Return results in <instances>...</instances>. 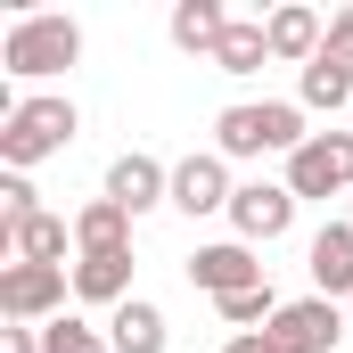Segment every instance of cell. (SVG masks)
<instances>
[{"label":"cell","mask_w":353,"mask_h":353,"mask_svg":"<svg viewBox=\"0 0 353 353\" xmlns=\"http://www.w3.org/2000/svg\"><path fill=\"white\" fill-rule=\"evenodd\" d=\"M263 58H271V25L263 17H230V33L214 50V74H263Z\"/></svg>","instance_id":"18"},{"label":"cell","mask_w":353,"mask_h":353,"mask_svg":"<svg viewBox=\"0 0 353 353\" xmlns=\"http://www.w3.org/2000/svg\"><path fill=\"white\" fill-rule=\"evenodd\" d=\"M321 58L353 74V8H337V25H329V41H321Z\"/></svg>","instance_id":"23"},{"label":"cell","mask_w":353,"mask_h":353,"mask_svg":"<svg viewBox=\"0 0 353 353\" xmlns=\"http://www.w3.org/2000/svg\"><path fill=\"white\" fill-rule=\"evenodd\" d=\"M222 321H230V329H239V337H255V321H279V296H271V279L263 288H247V296H222Z\"/></svg>","instance_id":"21"},{"label":"cell","mask_w":353,"mask_h":353,"mask_svg":"<svg viewBox=\"0 0 353 353\" xmlns=\"http://www.w3.org/2000/svg\"><path fill=\"white\" fill-rule=\"evenodd\" d=\"M107 345L115 353H165V312H157L148 296L115 304V312H107Z\"/></svg>","instance_id":"17"},{"label":"cell","mask_w":353,"mask_h":353,"mask_svg":"<svg viewBox=\"0 0 353 353\" xmlns=\"http://www.w3.org/2000/svg\"><path fill=\"white\" fill-rule=\"evenodd\" d=\"M230 230H239L247 247L288 239V230H296V189H288V181H239V197H230Z\"/></svg>","instance_id":"6"},{"label":"cell","mask_w":353,"mask_h":353,"mask_svg":"<svg viewBox=\"0 0 353 353\" xmlns=\"http://www.w3.org/2000/svg\"><path fill=\"white\" fill-rule=\"evenodd\" d=\"M189 279L222 304V296L263 288V263H255V247H247V239H222V247H197V255H189Z\"/></svg>","instance_id":"9"},{"label":"cell","mask_w":353,"mask_h":353,"mask_svg":"<svg viewBox=\"0 0 353 353\" xmlns=\"http://www.w3.org/2000/svg\"><path fill=\"white\" fill-rule=\"evenodd\" d=\"M312 132H304V107H288V99H239V107H222L214 115V157L230 165V157H296Z\"/></svg>","instance_id":"1"},{"label":"cell","mask_w":353,"mask_h":353,"mask_svg":"<svg viewBox=\"0 0 353 353\" xmlns=\"http://www.w3.org/2000/svg\"><path fill=\"white\" fill-rule=\"evenodd\" d=\"M263 25H271V58H288V66H312V58H321V41H329V25H321L312 8H296V0H288V8H271Z\"/></svg>","instance_id":"14"},{"label":"cell","mask_w":353,"mask_h":353,"mask_svg":"<svg viewBox=\"0 0 353 353\" xmlns=\"http://www.w3.org/2000/svg\"><path fill=\"white\" fill-rule=\"evenodd\" d=\"M33 214H41V205H33V181L0 173V230H8V222H33Z\"/></svg>","instance_id":"22"},{"label":"cell","mask_w":353,"mask_h":353,"mask_svg":"<svg viewBox=\"0 0 353 353\" xmlns=\"http://www.w3.org/2000/svg\"><path fill=\"white\" fill-rule=\"evenodd\" d=\"M0 247H8V263H58V271H74V263H66V247H74V222H58V214H33V222H8V230H0Z\"/></svg>","instance_id":"11"},{"label":"cell","mask_w":353,"mask_h":353,"mask_svg":"<svg viewBox=\"0 0 353 353\" xmlns=\"http://www.w3.org/2000/svg\"><path fill=\"white\" fill-rule=\"evenodd\" d=\"M74 132H83L74 99L33 90V99H17V107L0 115V157H8V173H25V165H41V157H66V140H74Z\"/></svg>","instance_id":"3"},{"label":"cell","mask_w":353,"mask_h":353,"mask_svg":"<svg viewBox=\"0 0 353 353\" xmlns=\"http://www.w3.org/2000/svg\"><path fill=\"white\" fill-rule=\"evenodd\" d=\"M107 197L140 222L148 205H173V165H157V157H140V148H123L115 165H107Z\"/></svg>","instance_id":"8"},{"label":"cell","mask_w":353,"mask_h":353,"mask_svg":"<svg viewBox=\"0 0 353 353\" xmlns=\"http://www.w3.org/2000/svg\"><path fill=\"white\" fill-rule=\"evenodd\" d=\"M222 33H230V8L222 0H181L173 8V50H189V58H214Z\"/></svg>","instance_id":"16"},{"label":"cell","mask_w":353,"mask_h":353,"mask_svg":"<svg viewBox=\"0 0 353 353\" xmlns=\"http://www.w3.org/2000/svg\"><path fill=\"white\" fill-rule=\"evenodd\" d=\"M263 337H271V353H329L345 337V312L329 296H296V304H279V321H271Z\"/></svg>","instance_id":"7"},{"label":"cell","mask_w":353,"mask_h":353,"mask_svg":"<svg viewBox=\"0 0 353 353\" xmlns=\"http://www.w3.org/2000/svg\"><path fill=\"white\" fill-rule=\"evenodd\" d=\"M74 296L83 304H132V247L123 255H74Z\"/></svg>","instance_id":"13"},{"label":"cell","mask_w":353,"mask_h":353,"mask_svg":"<svg viewBox=\"0 0 353 353\" xmlns=\"http://www.w3.org/2000/svg\"><path fill=\"white\" fill-rule=\"evenodd\" d=\"M74 58H83V25L58 17V8L17 17L8 41H0V74H17V83H50V74H66Z\"/></svg>","instance_id":"2"},{"label":"cell","mask_w":353,"mask_h":353,"mask_svg":"<svg viewBox=\"0 0 353 353\" xmlns=\"http://www.w3.org/2000/svg\"><path fill=\"white\" fill-rule=\"evenodd\" d=\"M123 247H132V214L115 197H90L74 214V255H123Z\"/></svg>","instance_id":"15"},{"label":"cell","mask_w":353,"mask_h":353,"mask_svg":"<svg viewBox=\"0 0 353 353\" xmlns=\"http://www.w3.org/2000/svg\"><path fill=\"white\" fill-rule=\"evenodd\" d=\"M304 107H329V115L353 107V74H345V66H329V58H312V66H304Z\"/></svg>","instance_id":"19"},{"label":"cell","mask_w":353,"mask_h":353,"mask_svg":"<svg viewBox=\"0 0 353 353\" xmlns=\"http://www.w3.org/2000/svg\"><path fill=\"white\" fill-rule=\"evenodd\" d=\"M222 353H271V337H263V329H255V337H230V345H222Z\"/></svg>","instance_id":"25"},{"label":"cell","mask_w":353,"mask_h":353,"mask_svg":"<svg viewBox=\"0 0 353 353\" xmlns=\"http://www.w3.org/2000/svg\"><path fill=\"white\" fill-rule=\"evenodd\" d=\"M0 353H41V329H17V321H8V329H0Z\"/></svg>","instance_id":"24"},{"label":"cell","mask_w":353,"mask_h":353,"mask_svg":"<svg viewBox=\"0 0 353 353\" xmlns=\"http://www.w3.org/2000/svg\"><path fill=\"white\" fill-rule=\"evenodd\" d=\"M41 353H115V345H107V329H90V321H74V312H58V321L41 329Z\"/></svg>","instance_id":"20"},{"label":"cell","mask_w":353,"mask_h":353,"mask_svg":"<svg viewBox=\"0 0 353 353\" xmlns=\"http://www.w3.org/2000/svg\"><path fill=\"white\" fill-rule=\"evenodd\" d=\"M230 197H239V181L222 157H181L173 165V205L197 222V214H230Z\"/></svg>","instance_id":"10"},{"label":"cell","mask_w":353,"mask_h":353,"mask_svg":"<svg viewBox=\"0 0 353 353\" xmlns=\"http://www.w3.org/2000/svg\"><path fill=\"white\" fill-rule=\"evenodd\" d=\"M66 288H74V271H58V263H8L0 271V312L17 329H50L58 304H66Z\"/></svg>","instance_id":"5"},{"label":"cell","mask_w":353,"mask_h":353,"mask_svg":"<svg viewBox=\"0 0 353 353\" xmlns=\"http://www.w3.org/2000/svg\"><path fill=\"white\" fill-rule=\"evenodd\" d=\"M288 189H296V205L304 197H353V132H312L288 157Z\"/></svg>","instance_id":"4"},{"label":"cell","mask_w":353,"mask_h":353,"mask_svg":"<svg viewBox=\"0 0 353 353\" xmlns=\"http://www.w3.org/2000/svg\"><path fill=\"white\" fill-rule=\"evenodd\" d=\"M312 288H321L329 304H337V296H353V222H345V214L312 230Z\"/></svg>","instance_id":"12"},{"label":"cell","mask_w":353,"mask_h":353,"mask_svg":"<svg viewBox=\"0 0 353 353\" xmlns=\"http://www.w3.org/2000/svg\"><path fill=\"white\" fill-rule=\"evenodd\" d=\"M345 222H353V197H345Z\"/></svg>","instance_id":"26"}]
</instances>
